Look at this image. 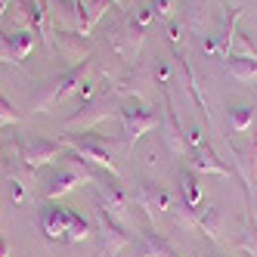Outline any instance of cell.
<instances>
[{
	"instance_id": "obj_1",
	"label": "cell",
	"mask_w": 257,
	"mask_h": 257,
	"mask_svg": "<svg viewBox=\"0 0 257 257\" xmlns=\"http://www.w3.org/2000/svg\"><path fill=\"white\" fill-rule=\"evenodd\" d=\"M87 78H93V59H87L84 65H75L71 71H65V75H59V78L44 81L38 90H34V96H31V112H47L53 102H59V99H65L71 93H78V87Z\"/></svg>"
},
{
	"instance_id": "obj_2",
	"label": "cell",
	"mask_w": 257,
	"mask_h": 257,
	"mask_svg": "<svg viewBox=\"0 0 257 257\" xmlns=\"http://www.w3.org/2000/svg\"><path fill=\"white\" fill-rule=\"evenodd\" d=\"M62 146L68 152H75V155H81L90 168H99V171H105V174H112L115 180L121 177V171H118V164H115V149H112V143H108L105 137H99V134H65L62 137Z\"/></svg>"
},
{
	"instance_id": "obj_3",
	"label": "cell",
	"mask_w": 257,
	"mask_h": 257,
	"mask_svg": "<svg viewBox=\"0 0 257 257\" xmlns=\"http://www.w3.org/2000/svg\"><path fill=\"white\" fill-rule=\"evenodd\" d=\"M121 127H124V146L127 149H134V146L143 140V134L155 131V127L161 124V115L155 112V108H149L143 99H124L121 108Z\"/></svg>"
},
{
	"instance_id": "obj_4",
	"label": "cell",
	"mask_w": 257,
	"mask_h": 257,
	"mask_svg": "<svg viewBox=\"0 0 257 257\" xmlns=\"http://www.w3.org/2000/svg\"><path fill=\"white\" fill-rule=\"evenodd\" d=\"M115 93L108 90V93H96L93 99H87L75 115H68L65 121H62V131L65 134H71V131H90V127H96V124H102V121H108L118 108H115Z\"/></svg>"
},
{
	"instance_id": "obj_5",
	"label": "cell",
	"mask_w": 257,
	"mask_h": 257,
	"mask_svg": "<svg viewBox=\"0 0 257 257\" xmlns=\"http://www.w3.org/2000/svg\"><path fill=\"white\" fill-rule=\"evenodd\" d=\"M16 155H19L31 171L38 168H47V164H53L56 158L65 155V146L62 140H47V137H16Z\"/></svg>"
},
{
	"instance_id": "obj_6",
	"label": "cell",
	"mask_w": 257,
	"mask_h": 257,
	"mask_svg": "<svg viewBox=\"0 0 257 257\" xmlns=\"http://www.w3.org/2000/svg\"><path fill=\"white\" fill-rule=\"evenodd\" d=\"M93 186H96V208L105 211L108 217H115L118 223H131L134 214H131V198L124 195V189L112 180H105V177H93Z\"/></svg>"
},
{
	"instance_id": "obj_7",
	"label": "cell",
	"mask_w": 257,
	"mask_h": 257,
	"mask_svg": "<svg viewBox=\"0 0 257 257\" xmlns=\"http://www.w3.org/2000/svg\"><path fill=\"white\" fill-rule=\"evenodd\" d=\"M105 38H108V44H112V50L121 56V62H137L140 50H143V41H146V31L137 28L131 19H118V22L108 25Z\"/></svg>"
},
{
	"instance_id": "obj_8",
	"label": "cell",
	"mask_w": 257,
	"mask_h": 257,
	"mask_svg": "<svg viewBox=\"0 0 257 257\" xmlns=\"http://www.w3.org/2000/svg\"><path fill=\"white\" fill-rule=\"evenodd\" d=\"M161 93H164L161 124H158L161 143L168 146V152H174V155H183V152H189V143H186V134H183V127H180V121H177V112H174V99H171V87L164 84V87H161Z\"/></svg>"
},
{
	"instance_id": "obj_9",
	"label": "cell",
	"mask_w": 257,
	"mask_h": 257,
	"mask_svg": "<svg viewBox=\"0 0 257 257\" xmlns=\"http://www.w3.org/2000/svg\"><path fill=\"white\" fill-rule=\"evenodd\" d=\"M96 235H99V245H102V257H118L134 242V235L127 232V226L118 223L115 217H108L99 208H96Z\"/></svg>"
},
{
	"instance_id": "obj_10",
	"label": "cell",
	"mask_w": 257,
	"mask_h": 257,
	"mask_svg": "<svg viewBox=\"0 0 257 257\" xmlns=\"http://www.w3.org/2000/svg\"><path fill=\"white\" fill-rule=\"evenodd\" d=\"M134 201L137 208H143L149 214V220H158V214L171 211L174 201H171V192L155 180H137V189H134Z\"/></svg>"
},
{
	"instance_id": "obj_11",
	"label": "cell",
	"mask_w": 257,
	"mask_h": 257,
	"mask_svg": "<svg viewBox=\"0 0 257 257\" xmlns=\"http://www.w3.org/2000/svg\"><path fill=\"white\" fill-rule=\"evenodd\" d=\"M53 50L71 65H84L90 59V41L78 31H53Z\"/></svg>"
},
{
	"instance_id": "obj_12",
	"label": "cell",
	"mask_w": 257,
	"mask_h": 257,
	"mask_svg": "<svg viewBox=\"0 0 257 257\" xmlns=\"http://www.w3.org/2000/svg\"><path fill=\"white\" fill-rule=\"evenodd\" d=\"M232 164H235V174L242 177L245 183V192H248V201L254 198V189H257V143L254 146H232Z\"/></svg>"
},
{
	"instance_id": "obj_13",
	"label": "cell",
	"mask_w": 257,
	"mask_h": 257,
	"mask_svg": "<svg viewBox=\"0 0 257 257\" xmlns=\"http://www.w3.org/2000/svg\"><path fill=\"white\" fill-rule=\"evenodd\" d=\"M189 168H192L195 174H208V177H220V180H232V171L217 158V152L211 149L208 143L189 149Z\"/></svg>"
},
{
	"instance_id": "obj_14",
	"label": "cell",
	"mask_w": 257,
	"mask_h": 257,
	"mask_svg": "<svg viewBox=\"0 0 257 257\" xmlns=\"http://www.w3.org/2000/svg\"><path fill=\"white\" fill-rule=\"evenodd\" d=\"M112 10V0H78V34H93V28Z\"/></svg>"
},
{
	"instance_id": "obj_15",
	"label": "cell",
	"mask_w": 257,
	"mask_h": 257,
	"mask_svg": "<svg viewBox=\"0 0 257 257\" xmlns=\"http://www.w3.org/2000/svg\"><path fill=\"white\" fill-rule=\"evenodd\" d=\"M134 257H180V254L174 251V245L168 242V238L158 235L155 229H143L140 238H137Z\"/></svg>"
},
{
	"instance_id": "obj_16",
	"label": "cell",
	"mask_w": 257,
	"mask_h": 257,
	"mask_svg": "<svg viewBox=\"0 0 257 257\" xmlns=\"http://www.w3.org/2000/svg\"><path fill=\"white\" fill-rule=\"evenodd\" d=\"M53 31H78V0H47Z\"/></svg>"
},
{
	"instance_id": "obj_17",
	"label": "cell",
	"mask_w": 257,
	"mask_h": 257,
	"mask_svg": "<svg viewBox=\"0 0 257 257\" xmlns=\"http://www.w3.org/2000/svg\"><path fill=\"white\" fill-rule=\"evenodd\" d=\"M229 214L220 208V205H211L208 211H201V220H198V229L205 232L211 242H223V232L229 229Z\"/></svg>"
},
{
	"instance_id": "obj_18",
	"label": "cell",
	"mask_w": 257,
	"mask_h": 257,
	"mask_svg": "<svg viewBox=\"0 0 257 257\" xmlns=\"http://www.w3.org/2000/svg\"><path fill=\"white\" fill-rule=\"evenodd\" d=\"M65 226H68V208L62 205H47L41 211V229L47 238H65Z\"/></svg>"
},
{
	"instance_id": "obj_19",
	"label": "cell",
	"mask_w": 257,
	"mask_h": 257,
	"mask_svg": "<svg viewBox=\"0 0 257 257\" xmlns=\"http://www.w3.org/2000/svg\"><path fill=\"white\" fill-rule=\"evenodd\" d=\"M242 19V7H223V25H220V59H229V47L235 38V22Z\"/></svg>"
},
{
	"instance_id": "obj_20",
	"label": "cell",
	"mask_w": 257,
	"mask_h": 257,
	"mask_svg": "<svg viewBox=\"0 0 257 257\" xmlns=\"http://www.w3.org/2000/svg\"><path fill=\"white\" fill-rule=\"evenodd\" d=\"M226 121L235 134H248L251 131V124H254V108L245 105V102H232L226 108Z\"/></svg>"
},
{
	"instance_id": "obj_21",
	"label": "cell",
	"mask_w": 257,
	"mask_h": 257,
	"mask_svg": "<svg viewBox=\"0 0 257 257\" xmlns=\"http://www.w3.org/2000/svg\"><path fill=\"white\" fill-rule=\"evenodd\" d=\"M7 25L13 31H31V0H10V22Z\"/></svg>"
},
{
	"instance_id": "obj_22",
	"label": "cell",
	"mask_w": 257,
	"mask_h": 257,
	"mask_svg": "<svg viewBox=\"0 0 257 257\" xmlns=\"http://www.w3.org/2000/svg\"><path fill=\"white\" fill-rule=\"evenodd\" d=\"M93 232H96V226L90 223L87 217L68 211V226H65V238H68V242H87Z\"/></svg>"
},
{
	"instance_id": "obj_23",
	"label": "cell",
	"mask_w": 257,
	"mask_h": 257,
	"mask_svg": "<svg viewBox=\"0 0 257 257\" xmlns=\"http://www.w3.org/2000/svg\"><path fill=\"white\" fill-rule=\"evenodd\" d=\"M177 59H180L183 71H186V87H189V93H192V99H195V105H198V112H201V115H205V118L211 121V108H208L205 96H201V87H198V78H195V71H192V65H189V59H186V53H183V56H177Z\"/></svg>"
},
{
	"instance_id": "obj_24",
	"label": "cell",
	"mask_w": 257,
	"mask_h": 257,
	"mask_svg": "<svg viewBox=\"0 0 257 257\" xmlns=\"http://www.w3.org/2000/svg\"><path fill=\"white\" fill-rule=\"evenodd\" d=\"M226 68H229V75H232L235 81H242V84H254V81H257V59L229 56V59H226Z\"/></svg>"
},
{
	"instance_id": "obj_25",
	"label": "cell",
	"mask_w": 257,
	"mask_h": 257,
	"mask_svg": "<svg viewBox=\"0 0 257 257\" xmlns=\"http://www.w3.org/2000/svg\"><path fill=\"white\" fill-rule=\"evenodd\" d=\"M180 192H183V201L192 208L201 205V186H198V180H195V171H183L180 174Z\"/></svg>"
},
{
	"instance_id": "obj_26",
	"label": "cell",
	"mask_w": 257,
	"mask_h": 257,
	"mask_svg": "<svg viewBox=\"0 0 257 257\" xmlns=\"http://www.w3.org/2000/svg\"><path fill=\"white\" fill-rule=\"evenodd\" d=\"M174 211V223L183 226V229H198V220H201V208H192L186 201H180V205L171 208Z\"/></svg>"
},
{
	"instance_id": "obj_27",
	"label": "cell",
	"mask_w": 257,
	"mask_h": 257,
	"mask_svg": "<svg viewBox=\"0 0 257 257\" xmlns=\"http://www.w3.org/2000/svg\"><path fill=\"white\" fill-rule=\"evenodd\" d=\"M235 251H242V254H248V257H257V229H254L251 214H248L242 232H238V238H235Z\"/></svg>"
},
{
	"instance_id": "obj_28",
	"label": "cell",
	"mask_w": 257,
	"mask_h": 257,
	"mask_svg": "<svg viewBox=\"0 0 257 257\" xmlns=\"http://www.w3.org/2000/svg\"><path fill=\"white\" fill-rule=\"evenodd\" d=\"M186 22H180V19H174L171 25H168V41H171V47H174V53L177 56H183L186 53Z\"/></svg>"
},
{
	"instance_id": "obj_29",
	"label": "cell",
	"mask_w": 257,
	"mask_h": 257,
	"mask_svg": "<svg viewBox=\"0 0 257 257\" xmlns=\"http://www.w3.org/2000/svg\"><path fill=\"white\" fill-rule=\"evenodd\" d=\"M229 56H238V59H257V47L245 38L242 31H235L232 47H229Z\"/></svg>"
},
{
	"instance_id": "obj_30",
	"label": "cell",
	"mask_w": 257,
	"mask_h": 257,
	"mask_svg": "<svg viewBox=\"0 0 257 257\" xmlns=\"http://www.w3.org/2000/svg\"><path fill=\"white\" fill-rule=\"evenodd\" d=\"M131 22H134L137 28H143V31H146V28H149V25L155 22L152 7H137V10H134V16H131Z\"/></svg>"
},
{
	"instance_id": "obj_31",
	"label": "cell",
	"mask_w": 257,
	"mask_h": 257,
	"mask_svg": "<svg viewBox=\"0 0 257 257\" xmlns=\"http://www.w3.org/2000/svg\"><path fill=\"white\" fill-rule=\"evenodd\" d=\"M177 10V0H152V13L155 19H171Z\"/></svg>"
},
{
	"instance_id": "obj_32",
	"label": "cell",
	"mask_w": 257,
	"mask_h": 257,
	"mask_svg": "<svg viewBox=\"0 0 257 257\" xmlns=\"http://www.w3.org/2000/svg\"><path fill=\"white\" fill-rule=\"evenodd\" d=\"M201 50H205V56H211V59H220V41H217V34H205L201 38Z\"/></svg>"
},
{
	"instance_id": "obj_33",
	"label": "cell",
	"mask_w": 257,
	"mask_h": 257,
	"mask_svg": "<svg viewBox=\"0 0 257 257\" xmlns=\"http://www.w3.org/2000/svg\"><path fill=\"white\" fill-rule=\"evenodd\" d=\"M7 124H19V115L13 112V105L0 96V127H7Z\"/></svg>"
},
{
	"instance_id": "obj_34",
	"label": "cell",
	"mask_w": 257,
	"mask_h": 257,
	"mask_svg": "<svg viewBox=\"0 0 257 257\" xmlns=\"http://www.w3.org/2000/svg\"><path fill=\"white\" fill-rule=\"evenodd\" d=\"M186 143L192 146H205V134H201V127H189V134H186Z\"/></svg>"
},
{
	"instance_id": "obj_35",
	"label": "cell",
	"mask_w": 257,
	"mask_h": 257,
	"mask_svg": "<svg viewBox=\"0 0 257 257\" xmlns=\"http://www.w3.org/2000/svg\"><path fill=\"white\" fill-rule=\"evenodd\" d=\"M0 257H10V242L4 235H0Z\"/></svg>"
},
{
	"instance_id": "obj_36",
	"label": "cell",
	"mask_w": 257,
	"mask_h": 257,
	"mask_svg": "<svg viewBox=\"0 0 257 257\" xmlns=\"http://www.w3.org/2000/svg\"><path fill=\"white\" fill-rule=\"evenodd\" d=\"M7 7H10V0H0V19L7 16Z\"/></svg>"
},
{
	"instance_id": "obj_37",
	"label": "cell",
	"mask_w": 257,
	"mask_h": 257,
	"mask_svg": "<svg viewBox=\"0 0 257 257\" xmlns=\"http://www.w3.org/2000/svg\"><path fill=\"white\" fill-rule=\"evenodd\" d=\"M112 7H118V10H124V7H127V0H112Z\"/></svg>"
},
{
	"instance_id": "obj_38",
	"label": "cell",
	"mask_w": 257,
	"mask_h": 257,
	"mask_svg": "<svg viewBox=\"0 0 257 257\" xmlns=\"http://www.w3.org/2000/svg\"><path fill=\"white\" fill-rule=\"evenodd\" d=\"M211 257H220V254H211Z\"/></svg>"
}]
</instances>
